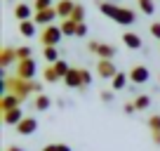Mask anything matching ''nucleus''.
Returning a JSON list of instances; mask_svg holds the SVG:
<instances>
[{"instance_id": "5", "label": "nucleus", "mask_w": 160, "mask_h": 151, "mask_svg": "<svg viewBox=\"0 0 160 151\" xmlns=\"http://www.w3.org/2000/svg\"><path fill=\"white\" fill-rule=\"evenodd\" d=\"M35 71H38L35 59H21V61H17V73H14V76L24 78V81H33Z\"/></svg>"}, {"instance_id": "37", "label": "nucleus", "mask_w": 160, "mask_h": 151, "mask_svg": "<svg viewBox=\"0 0 160 151\" xmlns=\"http://www.w3.org/2000/svg\"><path fill=\"white\" fill-rule=\"evenodd\" d=\"M151 139H153L155 146H160V132H151Z\"/></svg>"}, {"instance_id": "30", "label": "nucleus", "mask_w": 160, "mask_h": 151, "mask_svg": "<svg viewBox=\"0 0 160 151\" xmlns=\"http://www.w3.org/2000/svg\"><path fill=\"white\" fill-rule=\"evenodd\" d=\"M80 78H82V90L92 85V73H90L87 69H80Z\"/></svg>"}, {"instance_id": "2", "label": "nucleus", "mask_w": 160, "mask_h": 151, "mask_svg": "<svg viewBox=\"0 0 160 151\" xmlns=\"http://www.w3.org/2000/svg\"><path fill=\"white\" fill-rule=\"evenodd\" d=\"M2 87H5V92L19 97L24 104V99H28V95L33 92V81H24L19 76H7V78H2Z\"/></svg>"}, {"instance_id": "11", "label": "nucleus", "mask_w": 160, "mask_h": 151, "mask_svg": "<svg viewBox=\"0 0 160 151\" xmlns=\"http://www.w3.org/2000/svg\"><path fill=\"white\" fill-rule=\"evenodd\" d=\"M57 17H59V14H57V7H52V10H40V12H35L33 21H35V24H40V26H50Z\"/></svg>"}, {"instance_id": "34", "label": "nucleus", "mask_w": 160, "mask_h": 151, "mask_svg": "<svg viewBox=\"0 0 160 151\" xmlns=\"http://www.w3.org/2000/svg\"><path fill=\"white\" fill-rule=\"evenodd\" d=\"M87 35V24L82 21V24H78V31H75V38H85Z\"/></svg>"}, {"instance_id": "25", "label": "nucleus", "mask_w": 160, "mask_h": 151, "mask_svg": "<svg viewBox=\"0 0 160 151\" xmlns=\"http://www.w3.org/2000/svg\"><path fill=\"white\" fill-rule=\"evenodd\" d=\"M137 3H139V10L144 12V14L151 17L155 12V3H153V0H137Z\"/></svg>"}, {"instance_id": "15", "label": "nucleus", "mask_w": 160, "mask_h": 151, "mask_svg": "<svg viewBox=\"0 0 160 151\" xmlns=\"http://www.w3.org/2000/svg\"><path fill=\"white\" fill-rule=\"evenodd\" d=\"M14 17L19 21H28V19H33V10H31V5H26V3H17L14 5Z\"/></svg>"}, {"instance_id": "38", "label": "nucleus", "mask_w": 160, "mask_h": 151, "mask_svg": "<svg viewBox=\"0 0 160 151\" xmlns=\"http://www.w3.org/2000/svg\"><path fill=\"white\" fill-rule=\"evenodd\" d=\"M5 151H26V149H21V146H17V144H12V146H7Z\"/></svg>"}, {"instance_id": "23", "label": "nucleus", "mask_w": 160, "mask_h": 151, "mask_svg": "<svg viewBox=\"0 0 160 151\" xmlns=\"http://www.w3.org/2000/svg\"><path fill=\"white\" fill-rule=\"evenodd\" d=\"M42 81H45V83H57V81H61L59 76H57V71H54V66H52V64L42 71Z\"/></svg>"}, {"instance_id": "8", "label": "nucleus", "mask_w": 160, "mask_h": 151, "mask_svg": "<svg viewBox=\"0 0 160 151\" xmlns=\"http://www.w3.org/2000/svg\"><path fill=\"white\" fill-rule=\"evenodd\" d=\"M75 5H78V3H75V0H59V3H57V14H59V19L64 21V19H71V14H73V10H75Z\"/></svg>"}, {"instance_id": "39", "label": "nucleus", "mask_w": 160, "mask_h": 151, "mask_svg": "<svg viewBox=\"0 0 160 151\" xmlns=\"http://www.w3.org/2000/svg\"><path fill=\"white\" fill-rule=\"evenodd\" d=\"M158 81H160V76H158Z\"/></svg>"}, {"instance_id": "29", "label": "nucleus", "mask_w": 160, "mask_h": 151, "mask_svg": "<svg viewBox=\"0 0 160 151\" xmlns=\"http://www.w3.org/2000/svg\"><path fill=\"white\" fill-rule=\"evenodd\" d=\"M148 130L151 132H160V113H155V116L148 118Z\"/></svg>"}, {"instance_id": "28", "label": "nucleus", "mask_w": 160, "mask_h": 151, "mask_svg": "<svg viewBox=\"0 0 160 151\" xmlns=\"http://www.w3.org/2000/svg\"><path fill=\"white\" fill-rule=\"evenodd\" d=\"M54 7V0H33V10L40 12V10H52Z\"/></svg>"}, {"instance_id": "36", "label": "nucleus", "mask_w": 160, "mask_h": 151, "mask_svg": "<svg viewBox=\"0 0 160 151\" xmlns=\"http://www.w3.org/2000/svg\"><path fill=\"white\" fill-rule=\"evenodd\" d=\"M97 47H99V40H90V43H87V50H90L92 55L97 52Z\"/></svg>"}, {"instance_id": "35", "label": "nucleus", "mask_w": 160, "mask_h": 151, "mask_svg": "<svg viewBox=\"0 0 160 151\" xmlns=\"http://www.w3.org/2000/svg\"><path fill=\"white\" fill-rule=\"evenodd\" d=\"M122 111H125V113H134V111H137V106H134V99L125 102V104H122Z\"/></svg>"}, {"instance_id": "21", "label": "nucleus", "mask_w": 160, "mask_h": 151, "mask_svg": "<svg viewBox=\"0 0 160 151\" xmlns=\"http://www.w3.org/2000/svg\"><path fill=\"white\" fill-rule=\"evenodd\" d=\"M134 106H137V111H146L151 106V95H137L134 97Z\"/></svg>"}, {"instance_id": "33", "label": "nucleus", "mask_w": 160, "mask_h": 151, "mask_svg": "<svg viewBox=\"0 0 160 151\" xmlns=\"http://www.w3.org/2000/svg\"><path fill=\"white\" fill-rule=\"evenodd\" d=\"M148 29H151V35H153L155 40H160V21H153Z\"/></svg>"}, {"instance_id": "6", "label": "nucleus", "mask_w": 160, "mask_h": 151, "mask_svg": "<svg viewBox=\"0 0 160 151\" xmlns=\"http://www.w3.org/2000/svg\"><path fill=\"white\" fill-rule=\"evenodd\" d=\"M127 76H130V81L134 83V85H144V83H148V81H151V71H148V66H144V64L132 66Z\"/></svg>"}, {"instance_id": "7", "label": "nucleus", "mask_w": 160, "mask_h": 151, "mask_svg": "<svg viewBox=\"0 0 160 151\" xmlns=\"http://www.w3.org/2000/svg\"><path fill=\"white\" fill-rule=\"evenodd\" d=\"M35 130H38V118H33V116H26L24 121L17 125V135L19 137H31Z\"/></svg>"}, {"instance_id": "22", "label": "nucleus", "mask_w": 160, "mask_h": 151, "mask_svg": "<svg viewBox=\"0 0 160 151\" xmlns=\"http://www.w3.org/2000/svg\"><path fill=\"white\" fill-rule=\"evenodd\" d=\"M52 66H54V71H57V76H59L61 81H64V78H66V73H68V71H71V66H68V61H64V59H59V61H54V64H52Z\"/></svg>"}, {"instance_id": "14", "label": "nucleus", "mask_w": 160, "mask_h": 151, "mask_svg": "<svg viewBox=\"0 0 160 151\" xmlns=\"http://www.w3.org/2000/svg\"><path fill=\"white\" fill-rule=\"evenodd\" d=\"M14 61H19L14 47H2V50H0V66H2V69H7V66L14 64Z\"/></svg>"}, {"instance_id": "3", "label": "nucleus", "mask_w": 160, "mask_h": 151, "mask_svg": "<svg viewBox=\"0 0 160 151\" xmlns=\"http://www.w3.org/2000/svg\"><path fill=\"white\" fill-rule=\"evenodd\" d=\"M61 38H64V31L57 24H50V26H45V29L40 31V43H42V47H57L61 43Z\"/></svg>"}, {"instance_id": "4", "label": "nucleus", "mask_w": 160, "mask_h": 151, "mask_svg": "<svg viewBox=\"0 0 160 151\" xmlns=\"http://www.w3.org/2000/svg\"><path fill=\"white\" fill-rule=\"evenodd\" d=\"M97 76L104 78V81H113L118 76V69H115L113 59H99L97 61Z\"/></svg>"}, {"instance_id": "17", "label": "nucleus", "mask_w": 160, "mask_h": 151, "mask_svg": "<svg viewBox=\"0 0 160 151\" xmlns=\"http://www.w3.org/2000/svg\"><path fill=\"white\" fill-rule=\"evenodd\" d=\"M52 106V99L42 92V95H35V99H33V109L35 111H47Z\"/></svg>"}, {"instance_id": "16", "label": "nucleus", "mask_w": 160, "mask_h": 151, "mask_svg": "<svg viewBox=\"0 0 160 151\" xmlns=\"http://www.w3.org/2000/svg\"><path fill=\"white\" fill-rule=\"evenodd\" d=\"M94 55L99 57V59H113L115 57V47L108 45V43H99V47H97Z\"/></svg>"}, {"instance_id": "10", "label": "nucleus", "mask_w": 160, "mask_h": 151, "mask_svg": "<svg viewBox=\"0 0 160 151\" xmlns=\"http://www.w3.org/2000/svg\"><path fill=\"white\" fill-rule=\"evenodd\" d=\"M64 85H66V87H71V90H82L80 69H73V66H71V71L66 73V78H64Z\"/></svg>"}, {"instance_id": "12", "label": "nucleus", "mask_w": 160, "mask_h": 151, "mask_svg": "<svg viewBox=\"0 0 160 151\" xmlns=\"http://www.w3.org/2000/svg\"><path fill=\"white\" fill-rule=\"evenodd\" d=\"M21 106V99L14 95H10V92H5V95L0 97V113H5V111H12V109H19Z\"/></svg>"}, {"instance_id": "27", "label": "nucleus", "mask_w": 160, "mask_h": 151, "mask_svg": "<svg viewBox=\"0 0 160 151\" xmlns=\"http://www.w3.org/2000/svg\"><path fill=\"white\" fill-rule=\"evenodd\" d=\"M17 59H33V50H31L28 45H21V47H17Z\"/></svg>"}, {"instance_id": "19", "label": "nucleus", "mask_w": 160, "mask_h": 151, "mask_svg": "<svg viewBox=\"0 0 160 151\" xmlns=\"http://www.w3.org/2000/svg\"><path fill=\"white\" fill-rule=\"evenodd\" d=\"M127 81H130V76L122 73V71H118V76L111 81V85H113V90L118 92V90H125V87H127Z\"/></svg>"}, {"instance_id": "13", "label": "nucleus", "mask_w": 160, "mask_h": 151, "mask_svg": "<svg viewBox=\"0 0 160 151\" xmlns=\"http://www.w3.org/2000/svg\"><path fill=\"white\" fill-rule=\"evenodd\" d=\"M24 118H26V116H24V111H21V106H19V109H12V111H5V113H2V123H5V125H12V128H17Z\"/></svg>"}, {"instance_id": "24", "label": "nucleus", "mask_w": 160, "mask_h": 151, "mask_svg": "<svg viewBox=\"0 0 160 151\" xmlns=\"http://www.w3.org/2000/svg\"><path fill=\"white\" fill-rule=\"evenodd\" d=\"M42 57H45V61H50V64L59 61V52H57V47H42Z\"/></svg>"}, {"instance_id": "32", "label": "nucleus", "mask_w": 160, "mask_h": 151, "mask_svg": "<svg viewBox=\"0 0 160 151\" xmlns=\"http://www.w3.org/2000/svg\"><path fill=\"white\" fill-rule=\"evenodd\" d=\"M113 92H115V90H101V92H99L101 102H104V104H111V102H113Z\"/></svg>"}, {"instance_id": "20", "label": "nucleus", "mask_w": 160, "mask_h": 151, "mask_svg": "<svg viewBox=\"0 0 160 151\" xmlns=\"http://www.w3.org/2000/svg\"><path fill=\"white\" fill-rule=\"evenodd\" d=\"M59 26H61V31H64V35H66V38H75V31H78V24H75L73 19H64Z\"/></svg>"}, {"instance_id": "1", "label": "nucleus", "mask_w": 160, "mask_h": 151, "mask_svg": "<svg viewBox=\"0 0 160 151\" xmlns=\"http://www.w3.org/2000/svg\"><path fill=\"white\" fill-rule=\"evenodd\" d=\"M99 12H101L104 17H108V19H113L115 24H120V26H132V24H137V12L130 10V7L118 5V3L101 0V3H99Z\"/></svg>"}, {"instance_id": "9", "label": "nucleus", "mask_w": 160, "mask_h": 151, "mask_svg": "<svg viewBox=\"0 0 160 151\" xmlns=\"http://www.w3.org/2000/svg\"><path fill=\"white\" fill-rule=\"evenodd\" d=\"M122 43H125V47H130V50H144V40H141V35L134 33V31H125V33H122Z\"/></svg>"}, {"instance_id": "18", "label": "nucleus", "mask_w": 160, "mask_h": 151, "mask_svg": "<svg viewBox=\"0 0 160 151\" xmlns=\"http://www.w3.org/2000/svg\"><path fill=\"white\" fill-rule=\"evenodd\" d=\"M35 21L33 19H28V21H19V33L24 35V38H33L35 35Z\"/></svg>"}, {"instance_id": "26", "label": "nucleus", "mask_w": 160, "mask_h": 151, "mask_svg": "<svg viewBox=\"0 0 160 151\" xmlns=\"http://www.w3.org/2000/svg\"><path fill=\"white\" fill-rule=\"evenodd\" d=\"M71 19H73L75 24H82V21H85V7L80 5V3L75 5V10H73V14H71Z\"/></svg>"}, {"instance_id": "31", "label": "nucleus", "mask_w": 160, "mask_h": 151, "mask_svg": "<svg viewBox=\"0 0 160 151\" xmlns=\"http://www.w3.org/2000/svg\"><path fill=\"white\" fill-rule=\"evenodd\" d=\"M42 151H73L68 144H47L42 146Z\"/></svg>"}]
</instances>
